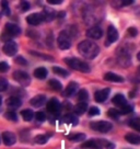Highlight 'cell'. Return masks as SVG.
<instances>
[{"label": "cell", "mask_w": 140, "mask_h": 149, "mask_svg": "<svg viewBox=\"0 0 140 149\" xmlns=\"http://www.w3.org/2000/svg\"><path fill=\"white\" fill-rule=\"evenodd\" d=\"M104 79L106 81H111V82H123L124 78L121 76L114 74V72H107L104 74Z\"/></svg>", "instance_id": "ac0fdd59"}, {"label": "cell", "mask_w": 140, "mask_h": 149, "mask_svg": "<svg viewBox=\"0 0 140 149\" xmlns=\"http://www.w3.org/2000/svg\"><path fill=\"white\" fill-rule=\"evenodd\" d=\"M78 52L80 53V55L83 56L87 59H93L98 55L100 48L98 46L93 43L92 41H82L78 45Z\"/></svg>", "instance_id": "6da1fadb"}, {"label": "cell", "mask_w": 140, "mask_h": 149, "mask_svg": "<svg viewBox=\"0 0 140 149\" xmlns=\"http://www.w3.org/2000/svg\"><path fill=\"white\" fill-rule=\"evenodd\" d=\"M30 8H31V6H30V3H28V1H21L20 2V10L22 12H26Z\"/></svg>", "instance_id": "d590c367"}, {"label": "cell", "mask_w": 140, "mask_h": 149, "mask_svg": "<svg viewBox=\"0 0 140 149\" xmlns=\"http://www.w3.org/2000/svg\"><path fill=\"white\" fill-rule=\"evenodd\" d=\"M7 105L9 107H12V109H18V107H21L22 104V101L21 99L18 98V97H10L8 100H7Z\"/></svg>", "instance_id": "d6986e66"}, {"label": "cell", "mask_w": 140, "mask_h": 149, "mask_svg": "<svg viewBox=\"0 0 140 149\" xmlns=\"http://www.w3.org/2000/svg\"><path fill=\"white\" fill-rule=\"evenodd\" d=\"M107 115L110 117H113V118H117V117H119L121 114V110H117V109H110L107 111Z\"/></svg>", "instance_id": "f546056e"}, {"label": "cell", "mask_w": 140, "mask_h": 149, "mask_svg": "<svg viewBox=\"0 0 140 149\" xmlns=\"http://www.w3.org/2000/svg\"><path fill=\"white\" fill-rule=\"evenodd\" d=\"M81 147L84 149H101L102 144H101V139H90L84 141L81 145Z\"/></svg>", "instance_id": "5bb4252c"}, {"label": "cell", "mask_w": 140, "mask_h": 149, "mask_svg": "<svg viewBox=\"0 0 140 149\" xmlns=\"http://www.w3.org/2000/svg\"><path fill=\"white\" fill-rule=\"evenodd\" d=\"M2 141L6 146H12V145L15 144L17 141V137L14 135L13 133L11 132H5L2 134Z\"/></svg>", "instance_id": "9a60e30c"}, {"label": "cell", "mask_w": 140, "mask_h": 149, "mask_svg": "<svg viewBox=\"0 0 140 149\" xmlns=\"http://www.w3.org/2000/svg\"><path fill=\"white\" fill-rule=\"evenodd\" d=\"M1 103H2V98L0 97V105H1Z\"/></svg>", "instance_id": "ee69618b"}, {"label": "cell", "mask_w": 140, "mask_h": 149, "mask_svg": "<svg viewBox=\"0 0 140 149\" xmlns=\"http://www.w3.org/2000/svg\"><path fill=\"white\" fill-rule=\"evenodd\" d=\"M1 8H2V11H3V13L6 15H9L10 14V9H9V3H8V1H1Z\"/></svg>", "instance_id": "e575fe53"}, {"label": "cell", "mask_w": 140, "mask_h": 149, "mask_svg": "<svg viewBox=\"0 0 140 149\" xmlns=\"http://www.w3.org/2000/svg\"><path fill=\"white\" fill-rule=\"evenodd\" d=\"M117 61L123 67H127L130 65V54L125 49L121 48L119 51H117Z\"/></svg>", "instance_id": "8992f818"}, {"label": "cell", "mask_w": 140, "mask_h": 149, "mask_svg": "<svg viewBox=\"0 0 140 149\" xmlns=\"http://www.w3.org/2000/svg\"><path fill=\"white\" fill-rule=\"evenodd\" d=\"M137 58H138V59H139V61H140V53H139V54H138V55H137Z\"/></svg>", "instance_id": "7bdbcfd3"}, {"label": "cell", "mask_w": 140, "mask_h": 149, "mask_svg": "<svg viewBox=\"0 0 140 149\" xmlns=\"http://www.w3.org/2000/svg\"><path fill=\"white\" fill-rule=\"evenodd\" d=\"M21 115L23 117L24 121H32L33 116H34V113H33L32 110H30V109H26V110H23V111L21 112Z\"/></svg>", "instance_id": "4316f807"}, {"label": "cell", "mask_w": 140, "mask_h": 149, "mask_svg": "<svg viewBox=\"0 0 140 149\" xmlns=\"http://www.w3.org/2000/svg\"><path fill=\"white\" fill-rule=\"evenodd\" d=\"M15 63H17L18 65H22V66H26V65H28V61H25V58H23L22 56H19V57H17V58H15Z\"/></svg>", "instance_id": "60d3db41"}, {"label": "cell", "mask_w": 140, "mask_h": 149, "mask_svg": "<svg viewBox=\"0 0 140 149\" xmlns=\"http://www.w3.org/2000/svg\"><path fill=\"white\" fill-rule=\"evenodd\" d=\"M8 86H9L8 80L6 79V78H3V77H0V92L6 91L8 89Z\"/></svg>", "instance_id": "d6a6232c"}, {"label": "cell", "mask_w": 140, "mask_h": 149, "mask_svg": "<svg viewBox=\"0 0 140 149\" xmlns=\"http://www.w3.org/2000/svg\"><path fill=\"white\" fill-rule=\"evenodd\" d=\"M125 139H126L129 144L140 145V136L137 135V134H132V133L126 134V135H125Z\"/></svg>", "instance_id": "7402d4cb"}, {"label": "cell", "mask_w": 140, "mask_h": 149, "mask_svg": "<svg viewBox=\"0 0 140 149\" xmlns=\"http://www.w3.org/2000/svg\"><path fill=\"white\" fill-rule=\"evenodd\" d=\"M64 61L72 69L81 71V72H89L90 71V66L85 61H81L79 58H65Z\"/></svg>", "instance_id": "7a4b0ae2"}, {"label": "cell", "mask_w": 140, "mask_h": 149, "mask_svg": "<svg viewBox=\"0 0 140 149\" xmlns=\"http://www.w3.org/2000/svg\"><path fill=\"white\" fill-rule=\"evenodd\" d=\"M47 140H48V137H47L46 135H37L34 138V141H35L36 144H40V145L46 144Z\"/></svg>", "instance_id": "4dcf8cb0"}, {"label": "cell", "mask_w": 140, "mask_h": 149, "mask_svg": "<svg viewBox=\"0 0 140 149\" xmlns=\"http://www.w3.org/2000/svg\"><path fill=\"white\" fill-rule=\"evenodd\" d=\"M77 90H78V84H76V82H70V84L66 87L64 95H65V97H71V95L75 94Z\"/></svg>", "instance_id": "ffe728a7"}, {"label": "cell", "mask_w": 140, "mask_h": 149, "mask_svg": "<svg viewBox=\"0 0 140 149\" xmlns=\"http://www.w3.org/2000/svg\"><path fill=\"white\" fill-rule=\"evenodd\" d=\"M119 110H121V114H128V113H130L132 111V107L129 105V104H127V105H125V107L119 109Z\"/></svg>", "instance_id": "ab89813d"}, {"label": "cell", "mask_w": 140, "mask_h": 149, "mask_svg": "<svg viewBox=\"0 0 140 149\" xmlns=\"http://www.w3.org/2000/svg\"><path fill=\"white\" fill-rule=\"evenodd\" d=\"M47 74H48V71L45 67H38L36 69L34 70V76L37 78V79H45L47 77Z\"/></svg>", "instance_id": "603a6c76"}, {"label": "cell", "mask_w": 140, "mask_h": 149, "mask_svg": "<svg viewBox=\"0 0 140 149\" xmlns=\"http://www.w3.org/2000/svg\"><path fill=\"white\" fill-rule=\"evenodd\" d=\"M10 68V66L8 65V63L6 61H0V72H6L8 71Z\"/></svg>", "instance_id": "74e56055"}, {"label": "cell", "mask_w": 140, "mask_h": 149, "mask_svg": "<svg viewBox=\"0 0 140 149\" xmlns=\"http://www.w3.org/2000/svg\"><path fill=\"white\" fill-rule=\"evenodd\" d=\"M51 70H53L54 74H58L60 77H67V76H69V71H67V70L61 68V67H53Z\"/></svg>", "instance_id": "484cf974"}, {"label": "cell", "mask_w": 140, "mask_h": 149, "mask_svg": "<svg viewBox=\"0 0 140 149\" xmlns=\"http://www.w3.org/2000/svg\"><path fill=\"white\" fill-rule=\"evenodd\" d=\"M67 138L71 141L78 143V141H82V140L85 139V135L84 134H73V135H69Z\"/></svg>", "instance_id": "83f0119b"}, {"label": "cell", "mask_w": 140, "mask_h": 149, "mask_svg": "<svg viewBox=\"0 0 140 149\" xmlns=\"http://www.w3.org/2000/svg\"><path fill=\"white\" fill-rule=\"evenodd\" d=\"M73 110H75L76 114L81 115V114H83L84 112L88 110V104L85 102H80V103H78V104H76L75 107H73Z\"/></svg>", "instance_id": "cb8c5ba5"}, {"label": "cell", "mask_w": 140, "mask_h": 149, "mask_svg": "<svg viewBox=\"0 0 140 149\" xmlns=\"http://www.w3.org/2000/svg\"><path fill=\"white\" fill-rule=\"evenodd\" d=\"M5 117L9 121H18V115L15 114V112L13 111H8L5 113Z\"/></svg>", "instance_id": "1f68e13d"}, {"label": "cell", "mask_w": 140, "mask_h": 149, "mask_svg": "<svg viewBox=\"0 0 140 149\" xmlns=\"http://www.w3.org/2000/svg\"><path fill=\"white\" fill-rule=\"evenodd\" d=\"M112 102L115 104V105H117V107H119V109H121V107H124L125 105H127L128 103H127L126 101V98L124 97V94H116L114 98H113Z\"/></svg>", "instance_id": "e0dca14e"}, {"label": "cell", "mask_w": 140, "mask_h": 149, "mask_svg": "<svg viewBox=\"0 0 140 149\" xmlns=\"http://www.w3.org/2000/svg\"><path fill=\"white\" fill-rule=\"evenodd\" d=\"M48 84L54 91H61L62 90V84H60V81H58L57 79H51L48 81Z\"/></svg>", "instance_id": "d4e9b609"}, {"label": "cell", "mask_w": 140, "mask_h": 149, "mask_svg": "<svg viewBox=\"0 0 140 149\" xmlns=\"http://www.w3.org/2000/svg\"><path fill=\"white\" fill-rule=\"evenodd\" d=\"M13 78L22 87H28V84H31V77L28 76V72H25L23 70H17V71H14Z\"/></svg>", "instance_id": "5b68a950"}, {"label": "cell", "mask_w": 140, "mask_h": 149, "mask_svg": "<svg viewBox=\"0 0 140 149\" xmlns=\"http://www.w3.org/2000/svg\"><path fill=\"white\" fill-rule=\"evenodd\" d=\"M57 45L62 51H66V49L70 48V46H71V38H70L69 34L66 31H62V32L59 33L58 38H57Z\"/></svg>", "instance_id": "3957f363"}, {"label": "cell", "mask_w": 140, "mask_h": 149, "mask_svg": "<svg viewBox=\"0 0 140 149\" xmlns=\"http://www.w3.org/2000/svg\"><path fill=\"white\" fill-rule=\"evenodd\" d=\"M117 40H118V32H117V30L114 28L113 25H110L107 29V40H106V45L116 42Z\"/></svg>", "instance_id": "4fadbf2b"}, {"label": "cell", "mask_w": 140, "mask_h": 149, "mask_svg": "<svg viewBox=\"0 0 140 149\" xmlns=\"http://www.w3.org/2000/svg\"><path fill=\"white\" fill-rule=\"evenodd\" d=\"M35 118L37 122H44L46 120V114L44 112H37L35 113Z\"/></svg>", "instance_id": "8d00e7d4"}, {"label": "cell", "mask_w": 140, "mask_h": 149, "mask_svg": "<svg viewBox=\"0 0 140 149\" xmlns=\"http://www.w3.org/2000/svg\"><path fill=\"white\" fill-rule=\"evenodd\" d=\"M62 122L66 123V124H71V125H78V123H79V120H78V117L73 115V114H67L65 116L62 117Z\"/></svg>", "instance_id": "44dd1931"}, {"label": "cell", "mask_w": 140, "mask_h": 149, "mask_svg": "<svg viewBox=\"0 0 140 149\" xmlns=\"http://www.w3.org/2000/svg\"><path fill=\"white\" fill-rule=\"evenodd\" d=\"M102 35H103L102 29L98 28V26H92V28H90L87 31V36L92 38V40H98V38L102 37Z\"/></svg>", "instance_id": "7c38bea8"}, {"label": "cell", "mask_w": 140, "mask_h": 149, "mask_svg": "<svg viewBox=\"0 0 140 149\" xmlns=\"http://www.w3.org/2000/svg\"><path fill=\"white\" fill-rule=\"evenodd\" d=\"M90 127L96 132H100V133H107L112 130L113 125L112 123H110L107 121H95L90 124Z\"/></svg>", "instance_id": "277c9868"}, {"label": "cell", "mask_w": 140, "mask_h": 149, "mask_svg": "<svg viewBox=\"0 0 140 149\" xmlns=\"http://www.w3.org/2000/svg\"><path fill=\"white\" fill-rule=\"evenodd\" d=\"M44 20H45V18H44L43 13H32L28 17H26V22L30 25H38V24L42 23Z\"/></svg>", "instance_id": "9c48e42d"}, {"label": "cell", "mask_w": 140, "mask_h": 149, "mask_svg": "<svg viewBox=\"0 0 140 149\" xmlns=\"http://www.w3.org/2000/svg\"><path fill=\"white\" fill-rule=\"evenodd\" d=\"M100 114V110H98L96 107H92L89 110V115L90 116H96Z\"/></svg>", "instance_id": "f35d334b"}, {"label": "cell", "mask_w": 140, "mask_h": 149, "mask_svg": "<svg viewBox=\"0 0 140 149\" xmlns=\"http://www.w3.org/2000/svg\"><path fill=\"white\" fill-rule=\"evenodd\" d=\"M88 98H89V93L85 89H81L78 92V100L81 101V102H84Z\"/></svg>", "instance_id": "f1b7e54d"}, {"label": "cell", "mask_w": 140, "mask_h": 149, "mask_svg": "<svg viewBox=\"0 0 140 149\" xmlns=\"http://www.w3.org/2000/svg\"><path fill=\"white\" fill-rule=\"evenodd\" d=\"M110 92H111L110 88H105V89H102V90L96 91L95 94H94L95 101L98 103H102V102H104V101H106L108 98V95H110Z\"/></svg>", "instance_id": "30bf717a"}, {"label": "cell", "mask_w": 140, "mask_h": 149, "mask_svg": "<svg viewBox=\"0 0 140 149\" xmlns=\"http://www.w3.org/2000/svg\"><path fill=\"white\" fill-rule=\"evenodd\" d=\"M2 52H3L7 56H9V57L14 56L17 54V52H18V45H17V43L13 42V41L6 42L3 47H2Z\"/></svg>", "instance_id": "52a82bcc"}, {"label": "cell", "mask_w": 140, "mask_h": 149, "mask_svg": "<svg viewBox=\"0 0 140 149\" xmlns=\"http://www.w3.org/2000/svg\"><path fill=\"white\" fill-rule=\"evenodd\" d=\"M127 33H128V35L131 37L136 36L137 34H138V31H137V29L134 28V26H131V28H129L128 30H127Z\"/></svg>", "instance_id": "b9f144b4"}, {"label": "cell", "mask_w": 140, "mask_h": 149, "mask_svg": "<svg viewBox=\"0 0 140 149\" xmlns=\"http://www.w3.org/2000/svg\"><path fill=\"white\" fill-rule=\"evenodd\" d=\"M46 102V97L43 95V94H40V95H35L34 98H32L30 100V104L33 105L35 107H42L44 103Z\"/></svg>", "instance_id": "2e32d148"}, {"label": "cell", "mask_w": 140, "mask_h": 149, "mask_svg": "<svg viewBox=\"0 0 140 149\" xmlns=\"http://www.w3.org/2000/svg\"><path fill=\"white\" fill-rule=\"evenodd\" d=\"M3 34L6 35H9L10 37L18 36L21 34V29L13 23H7L6 24V32H3Z\"/></svg>", "instance_id": "ba28073f"}, {"label": "cell", "mask_w": 140, "mask_h": 149, "mask_svg": "<svg viewBox=\"0 0 140 149\" xmlns=\"http://www.w3.org/2000/svg\"><path fill=\"white\" fill-rule=\"evenodd\" d=\"M46 107H47V111L49 112V113L55 114V113H57V112H59L61 105H60V102H59L57 99L53 98L47 102Z\"/></svg>", "instance_id": "8fae6325"}, {"label": "cell", "mask_w": 140, "mask_h": 149, "mask_svg": "<svg viewBox=\"0 0 140 149\" xmlns=\"http://www.w3.org/2000/svg\"><path fill=\"white\" fill-rule=\"evenodd\" d=\"M129 125H130L134 130L140 132V120L139 118H134V120H131V121L129 122Z\"/></svg>", "instance_id": "836d02e7"}]
</instances>
